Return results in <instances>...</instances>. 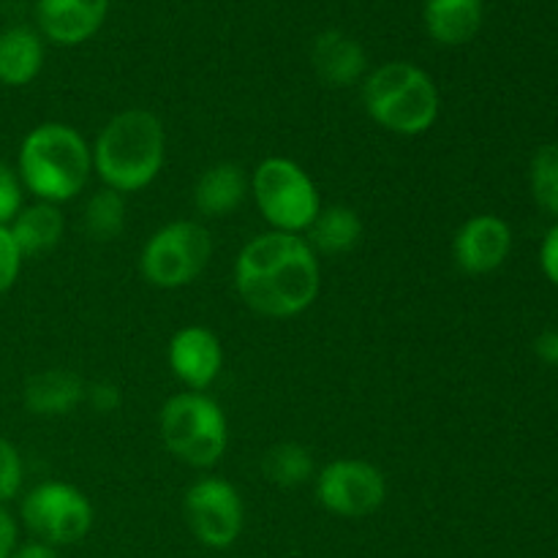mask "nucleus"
Returning <instances> with one entry per match:
<instances>
[{
  "instance_id": "f257e3e1",
  "label": "nucleus",
  "mask_w": 558,
  "mask_h": 558,
  "mask_svg": "<svg viewBox=\"0 0 558 558\" xmlns=\"http://www.w3.org/2000/svg\"><path fill=\"white\" fill-rule=\"evenodd\" d=\"M240 300L267 319H292L316 303L322 265L303 234L265 232L248 240L234 262Z\"/></svg>"
},
{
  "instance_id": "f03ea898",
  "label": "nucleus",
  "mask_w": 558,
  "mask_h": 558,
  "mask_svg": "<svg viewBox=\"0 0 558 558\" xmlns=\"http://www.w3.org/2000/svg\"><path fill=\"white\" fill-rule=\"evenodd\" d=\"M93 172L118 194H136L161 174L167 161V131L147 109L114 114L90 145Z\"/></svg>"
},
{
  "instance_id": "7ed1b4c3",
  "label": "nucleus",
  "mask_w": 558,
  "mask_h": 558,
  "mask_svg": "<svg viewBox=\"0 0 558 558\" xmlns=\"http://www.w3.org/2000/svg\"><path fill=\"white\" fill-rule=\"evenodd\" d=\"M93 172L85 136L69 123H41L22 140L16 174L38 202L65 205L82 194Z\"/></svg>"
},
{
  "instance_id": "20e7f679",
  "label": "nucleus",
  "mask_w": 558,
  "mask_h": 558,
  "mask_svg": "<svg viewBox=\"0 0 558 558\" xmlns=\"http://www.w3.org/2000/svg\"><path fill=\"white\" fill-rule=\"evenodd\" d=\"M363 107L390 134L423 136L439 120L441 98L428 71L407 60H392L365 74Z\"/></svg>"
},
{
  "instance_id": "39448f33",
  "label": "nucleus",
  "mask_w": 558,
  "mask_h": 558,
  "mask_svg": "<svg viewBox=\"0 0 558 558\" xmlns=\"http://www.w3.org/2000/svg\"><path fill=\"white\" fill-rule=\"evenodd\" d=\"M158 434L169 456L194 469H210L229 447V423L221 403L185 390L169 398L158 414Z\"/></svg>"
},
{
  "instance_id": "423d86ee",
  "label": "nucleus",
  "mask_w": 558,
  "mask_h": 558,
  "mask_svg": "<svg viewBox=\"0 0 558 558\" xmlns=\"http://www.w3.org/2000/svg\"><path fill=\"white\" fill-rule=\"evenodd\" d=\"M251 194L272 232H308L322 210L319 189L311 174L292 158H265L251 178Z\"/></svg>"
},
{
  "instance_id": "0eeeda50",
  "label": "nucleus",
  "mask_w": 558,
  "mask_h": 558,
  "mask_svg": "<svg viewBox=\"0 0 558 558\" xmlns=\"http://www.w3.org/2000/svg\"><path fill=\"white\" fill-rule=\"evenodd\" d=\"M213 238L199 221H172L156 229L142 245L140 272L156 289H183L205 272Z\"/></svg>"
},
{
  "instance_id": "6e6552de",
  "label": "nucleus",
  "mask_w": 558,
  "mask_h": 558,
  "mask_svg": "<svg viewBox=\"0 0 558 558\" xmlns=\"http://www.w3.org/2000/svg\"><path fill=\"white\" fill-rule=\"evenodd\" d=\"M22 521L49 548L74 545L90 532L93 505L76 485L47 480L22 499Z\"/></svg>"
},
{
  "instance_id": "1a4fd4ad",
  "label": "nucleus",
  "mask_w": 558,
  "mask_h": 558,
  "mask_svg": "<svg viewBox=\"0 0 558 558\" xmlns=\"http://www.w3.org/2000/svg\"><path fill=\"white\" fill-rule=\"evenodd\" d=\"M185 523L205 548L227 550L238 543L245 523L240 490L223 477H202L185 490Z\"/></svg>"
},
{
  "instance_id": "9d476101",
  "label": "nucleus",
  "mask_w": 558,
  "mask_h": 558,
  "mask_svg": "<svg viewBox=\"0 0 558 558\" xmlns=\"http://www.w3.org/2000/svg\"><path fill=\"white\" fill-rule=\"evenodd\" d=\"M316 499L332 515H374L387 501V477L374 463L338 458L316 474Z\"/></svg>"
},
{
  "instance_id": "9b49d317",
  "label": "nucleus",
  "mask_w": 558,
  "mask_h": 558,
  "mask_svg": "<svg viewBox=\"0 0 558 558\" xmlns=\"http://www.w3.org/2000/svg\"><path fill=\"white\" fill-rule=\"evenodd\" d=\"M512 251V229L505 218L490 216H472L458 227L452 238V256L456 265L469 276H488L499 270Z\"/></svg>"
},
{
  "instance_id": "f8f14e48",
  "label": "nucleus",
  "mask_w": 558,
  "mask_h": 558,
  "mask_svg": "<svg viewBox=\"0 0 558 558\" xmlns=\"http://www.w3.org/2000/svg\"><path fill=\"white\" fill-rule=\"evenodd\" d=\"M167 360L180 385L205 392L221 376L223 349L216 332L202 325H189L169 338Z\"/></svg>"
},
{
  "instance_id": "ddd939ff",
  "label": "nucleus",
  "mask_w": 558,
  "mask_h": 558,
  "mask_svg": "<svg viewBox=\"0 0 558 558\" xmlns=\"http://www.w3.org/2000/svg\"><path fill=\"white\" fill-rule=\"evenodd\" d=\"M109 0H36V22L58 47H80L101 31Z\"/></svg>"
},
{
  "instance_id": "4468645a",
  "label": "nucleus",
  "mask_w": 558,
  "mask_h": 558,
  "mask_svg": "<svg viewBox=\"0 0 558 558\" xmlns=\"http://www.w3.org/2000/svg\"><path fill=\"white\" fill-rule=\"evenodd\" d=\"M311 63L316 76L330 87H352L365 80L368 54L363 44L343 31H325L314 38Z\"/></svg>"
},
{
  "instance_id": "2eb2a0df",
  "label": "nucleus",
  "mask_w": 558,
  "mask_h": 558,
  "mask_svg": "<svg viewBox=\"0 0 558 558\" xmlns=\"http://www.w3.org/2000/svg\"><path fill=\"white\" fill-rule=\"evenodd\" d=\"M87 385L76 374L63 368H49L31 376L25 385V407L36 417H65L85 401Z\"/></svg>"
},
{
  "instance_id": "dca6fc26",
  "label": "nucleus",
  "mask_w": 558,
  "mask_h": 558,
  "mask_svg": "<svg viewBox=\"0 0 558 558\" xmlns=\"http://www.w3.org/2000/svg\"><path fill=\"white\" fill-rule=\"evenodd\" d=\"M483 0H425L423 22L428 36L441 47L469 44L483 27Z\"/></svg>"
},
{
  "instance_id": "f3484780",
  "label": "nucleus",
  "mask_w": 558,
  "mask_h": 558,
  "mask_svg": "<svg viewBox=\"0 0 558 558\" xmlns=\"http://www.w3.org/2000/svg\"><path fill=\"white\" fill-rule=\"evenodd\" d=\"M251 194V183L238 163H213L202 172L194 189V205L205 218H223L238 210Z\"/></svg>"
},
{
  "instance_id": "a211bd4d",
  "label": "nucleus",
  "mask_w": 558,
  "mask_h": 558,
  "mask_svg": "<svg viewBox=\"0 0 558 558\" xmlns=\"http://www.w3.org/2000/svg\"><path fill=\"white\" fill-rule=\"evenodd\" d=\"M44 41L31 27H5L0 33V85L25 87L41 74Z\"/></svg>"
},
{
  "instance_id": "6ab92c4d",
  "label": "nucleus",
  "mask_w": 558,
  "mask_h": 558,
  "mask_svg": "<svg viewBox=\"0 0 558 558\" xmlns=\"http://www.w3.org/2000/svg\"><path fill=\"white\" fill-rule=\"evenodd\" d=\"M9 232L22 256L47 254L63 240V213H60L58 205L36 202V205H27L16 213L14 221L9 223Z\"/></svg>"
},
{
  "instance_id": "aec40b11",
  "label": "nucleus",
  "mask_w": 558,
  "mask_h": 558,
  "mask_svg": "<svg viewBox=\"0 0 558 558\" xmlns=\"http://www.w3.org/2000/svg\"><path fill=\"white\" fill-rule=\"evenodd\" d=\"M305 240L316 251V256L349 254L363 240V218L347 205L322 207L319 216L308 227V238Z\"/></svg>"
},
{
  "instance_id": "412c9836",
  "label": "nucleus",
  "mask_w": 558,
  "mask_h": 558,
  "mask_svg": "<svg viewBox=\"0 0 558 558\" xmlns=\"http://www.w3.org/2000/svg\"><path fill=\"white\" fill-rule=\"evenodd\" d=\"M262 472L272 485L281 488H294L314 477V456L298 441H283V445L270 447L262 458Z\"/></svg>"
},
{
  "instance_id": "4be33fe9",
  "label": "nucleus",
  "mask_w": 558,
  "mask_h": 558,
  "mask_svg": "<svg viewBox=\"0 0 558 558\" xmlns=\"http://www.w3.org/2000/svg\"><path fill=\"white\" fill-rule=\"evenodd\" d=\"M85 229L98 243L120 238L125 229V196L112 189H101L87 199Z\"/></svg>"
},
{
  "instance_id": "5701e85b",
  "label": "nucleus",
  "mask_w": 558,
  "mask_h": 558,
  "mask_svg": "<svg viewBox=\"0 0 558 558\" xmlns=\"http://www.w3.org/2000/svg\"><path fill=\"white\" fill-rule=\"evenodd\" d=\"M529 180H532L534 202L548 216L558 218V145H545L534 153Z\"/></svg>"
},
{
  "instance_id": "b1692460",
  "label": "nucleus",
  "mask_w": 558,
  "mask_h": 558,
  "mask_svg": "<svg viewBox=\"0 0 558 558\" xmlns=\"http://www.w3.org/2000/svg\"><path fill=\"white\" fill-rule=\"evenodd\" d=\"M25 483V463L20 450L0 436V505L14 499Z\"/></svg>"
},
{
  "instance_id": "393cba45",
  "label": "nucleus",
  "mask_w": 558,
  "mask_h": 558,
  "mask_svg": "<svg viewBox=\"0 0 558 558\" xmlns=\"http://www.w3.org/2000/svg\"><path fill=\"white\" fill-rule=\"evenodd\" d=\"M22 180L9 163L0 161V227H9L22 210Z\"/></svg>"
},
{
  "instance_id": "a878e982",
  "label": "nucleus",
  "mask_w": 558,
  "mask_h": 558,
  "mask_svg": "<svg viewBox=\"0 0 558 558\" xmlns=\"http://www.w3.org/2000/svg\"><path fill=\"white\" fill-rule=\"evenodd\" d=\"M22 259H25V256L16 248L9 227H0V298H3V294L14 287L16 278H20Z\"/></svg>"
},
{
  "instance_id": "bb28decb",
  "label": "nucleus",
  "mask_w": 558,
  "mask_h": 558,
  "mask_svg": "<svg viewBox=\"0 0 558 558\" xmlns=\"http://www.w3.org/2000/svg\"><path fill=\"white\" fill-rule=\"evenodd\" d=\"M85 401L90 403L96 412L112 414L118 412L120 403H123V392H120V387L112 385V381H96V385H87Z\"/></svg>"
},
{
  "instance_id": "cd10ccee",
  "label": "nucleus",
  "mask_w": 558,
  "mask_h": 558,
  "mask_svg": "<svg viewBox=\"0 0 558 558\" xmlns=\"http://www.w3.org/2000/svg\"><path fill=\"white\" fill-rule=\"evenodd\" d=\"M539 267H543L545 278L558 287V223L545 232L543 245H539Z\"/></svg>"
},
{
  "instance_id": "c85d7f7f",
  "label": "nucleus",
  "mask_w": 558,
  "mask_h": 558,
  "mask_svg": "<svg viewBox=\"0 0 558 558\" xmlns=\"http://www.w3.org/2000/svg\"><path fill=\"white\" fill-rule=\"evenodd\" d=\"M16 548V523L11 512L0 505V558H11Z\"/></svg>"
},
{
  "instance_id": "c756f323",
  "label": "nucleus",
  "mask_w": 558,
  "mask_h": 558,
  "mask_svg": "<svg viewBox=\"0 0 558 558\" xmlns=\"http://www.w3.org/2000/svg\"><path fill=\"white\" fill-rule=\"evenodd\" d=\"M534 354L545 365H558V330H543L534 338Z\"/></svg>"
},
{
  "instance_id": "7c9ffc66",
  "label": "nucleus",
  "mask_w": 558,
  "mask_h": 558,
  "mask_svg": "<svg viewBox=\"0 0 558 558\" xmlns=\"http://www.w3.org/2000/svg\"><path fill=\"white\" fill-rule=\"evenodd\" d=\"M11 558H58V554H54V548H49V545L31 543V545H25V548L16 550Z\"/></svg>"
}]
</instances>
